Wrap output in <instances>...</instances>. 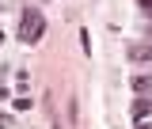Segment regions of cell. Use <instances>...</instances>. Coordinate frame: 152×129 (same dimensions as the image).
I'll return each instance as SVG.
<instances>
[{
	"instance_id": "6da1fadb",
	"label": "cell",
	"mask_w": 152,
	"mask_h": 129,
	"mask_svg": "<svg viewBox=\"0 0 152 129\" xmlns=\"http://www.w3.org/2000/svg\"><path fill=\"white\" fill-rule=\"evenodd\" d=\"M19 42H27V46H34L38 38L46 34V15H42V12H38L34 4H27V8H23V12H19Z\"/></svg>"
},
{
	"instance_id": "7a4b0ae2",
	"label": "cell",
	"mask_w": 152,
	"mask_h": 129,
	"mask_svg": "<svg viewBox=\"0 0 152 129\" xmlns=\"http://www.w3.org/2000/svg\"><path fill=\"white\" fill-rule=\"evenodd\" d=\"M148 114H152V91L141 95V99H133V122H145Z\"/></svg>"
},
{
	"instance_id": "3957f363",
	"label": "cell",
	"mask_w": 152,
	"mask_h": 129,
	"mask_svg": "<svg viewBox=\"0 0 152 129\" xmlns=\"http://www.w3.org/2000/svg\"><path fill=\"white\" fill-rule=\"evenodd\" d=\"M129 87H133V95H148V91H152V76H141V72H133Z\"/></svg>"
},
{
	"instance_id": "277c9868",
	"label": "cell",
	"mask_w": 152,
	"mask_h": 129,
	"mask_svg": "<svg viewBox=\"0 0 152 129\" xmlns=\"http://www.w3.org/2000/svg\"><path fill=\"white\" fill-rule=\"evenodd\" d=\"M129 61H152V38L148 46H129Z\"/></svg>"
},
{
	"instance_id": "5b68a950",
	"label": "cell",
	"mask_w": 152,
	"mask_h": 129,
	"mask_svg": "<svg viewBox=\"0 0 152 129\" xmlns=\"http://www.w3.org/2000/svg\"><path fill=\"white\" fill-rule=\"evenodd\" d=\"M137 8H141V15L152 19V0H137Z\"/></svg>"
},
{
	"instance_id": "8992f818",
	"label": "cell",
	"mask_w": 152,
	"mask_h": 129,
	"mask_svg": "<svg viewBox=\"0 0 152 129\" xmlns=\"http://www.w3.org/2000/svg\"><path fill=\"white\" fill-rule=\"evenodd\" d=\"M12 125H15V122H12L8 114H0V129H12Z\"/></svg>"
},
{
	"instance_id": "52a82bcc",
	"label": "cell",
	"mask_w": 152,
	"mask_h": 129,
	"mask_svg": "<svg viewBox=\"0 0 152 129\" xmlns=\"http://www.w3.org/2000/svg\"><path fill=\"white\" fill-rule=\"evenodd\" d=\"M137 129H152V122H137Z\"/></svg>"
},
{
	"instance_id": "ba28073f",
	"label": "cell",
	"mask_w": 152,
	"mask_h": 129,
	"mask_svg": "<svg viewBox=\"0 0 152 129\" xmlns=\"http://www.w3.org/2000/svg\"><path fill=\"white\" fill-rule=\"evenodd\" d=\"M0 42H4V31H0Z\"/></svg>"
}]
</instances>
